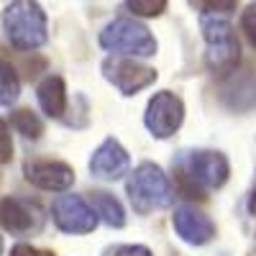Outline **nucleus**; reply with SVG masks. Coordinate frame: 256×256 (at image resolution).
I'll list each match as a JSON object with an SVG mask.
<instances>
[{"instance_id":"f257e3e1","label":"nucleus","mask_w":256,"mask_h":256,"mask_svg":"<svg viewBox=\"0 0 256 256\" xmlns=\"http://www.w3.org/2000/svg\"><path fill=\"white\" fill-rule=\"evenodd\" d=\"M3 31L16 49L34 52L49 38L46 13L36 0H10L3 8Z\"/></svg>"},{"instance_id":"f03ea898","label":"nucleus","mask_w":256,"mask_h":256,"mask_svg":"<svg viewBox=\"0 0 256 256\" xmlns=\"http://www.w3.org/2000/svg\"><path fill=\"white\" fill-rule=\"evenodd\" d=\"M126 192H128V200L138 212H152L159 208L172 205V184H169L166 174L162 172V166L152 164V162H144L134 169V174L128 177L126 182Z\"/></svg>"},{"instance_id":"7ed1b4c3","label":"nucleus","mask_w":256,"mask_h":256,"mask_svg":"<svg viewBox=\"0 0 256 256\" xmlns=\"http://www.w3.org/2000/svg\"><path fill=\"white\" fill-rule=\"evenodd\" d=\"M200 28H202L205 46H208L205 52L208 67L218 74H228L238 64V56H241V46H238L233 26L216 13V16H202Z\"/></svg>"},{"instance_id":"20e7f679","label":"nucleus","mask_w":256,"mask_h":256,"mask_svg":"<svg viewBox=\"0 0 256 256\" xmlns=\"http://www.w3.org/2000/svg\"><path fill=\"white\" fill-rule=\"evenodd\" d=\"M100 46L116 52V54H131V56H152L156 52V41L148 34L146 26L131 18H116L100 34Z\"/></svg>"},{"instance_id":"39448f33","label":"nucleus","mask_w":256,"mask_h":256,"mask_svg":"<svg viewBox=\"0 0 256 256\" xmlns=\"http://www.w3.org/2000/svg\"><path fill=\"white\" fill-rule=\"evenodd\" d=\"M52 218L62 233H72V236L92 233L98 226L95 208L88 205L80 195H59L52 202Z\"/></svg>"},{"instance_id":"423d86ee","label":"nucleus","mask_w":256,"mask_h":256,"mask_svg":"<svg viewBox=\"0 0 256 256\" xmlns=\"http://www.w3.org/2000/svg\"><path fill=\"white\" fill-rule=\"evenodd\" d=\"M182 118H184L182 100L174 92L162 90V92H156L152 100H148L144 123H146L148 131H152V136L169 138V136H174V131L182 126Z\"/></svg>"},{"instance_id":"0eeeda50","label":"nucleus","mask_w":256,"mask_h":256,"mask_svg":"<svg viewBox=\"0 0 256 256\" xmlns=\"http://www.w3.org/2000/svg\"><path fill=\"white\" fill-rule=\"evenodd\" d=\"M230 174L228 159L220 152H192L184 162V172L182 177H187L195 187H205V190H216L223 187L226 180Z\"/></svg>"},{"instance_id":"6e6552de","label":"nucleus","mask_w":256,"mask_h":256,"mask_svg":"<svg viewBox=\"0 0 256 256\" xmlns=\"http://www.w3.org/2000/svg\"><path fill=\"white\" fill-rule=\"evenodd\" d=\"M102 74L123 95H134V92L148 88V84L156 80V72L152 67H144V64H138L134 59H120V56L105 59L102 62Z\"/></svg>"},{"instance_id":"1a4fd4ad","label":"nucleus","mask_w":256,"mask_h":256,"mask_svg":"<svg viewBox=\"0 0 256 256\" xmlns=\"http://www.w3.org/2000/svg\"><path fill=\"white\" fill-rule=\"evenodd\" d=\"M44 223V210L24 198L0 200V226L10 233H34Z\"/></svg>"},{"instance_id":"9d476101","label":"nucleus","mask_w":256,"mask_h":256,"mask_svg":"<svg viewBox=\"0 0 256 256\" xmlns=\"http://www.w3.org/2000/svg\"><path fill=\"white\" fill-rule=\"evenodd\" d=\"M24 172L34 187L46 190V192H64L74 182V169L64 162H49V159L28 162L24 166Z\"/></svg>"},{"instance_id":"9b49d317","label":"nucleus","mask_w":256,"mask_h":256,"mask_svg":"<svg viewBox=\"0 0 256 256\" xmlns=\"http://www.w3.org/2000/svg\"><path fill=\"white\" fill-rule=\"evenodd\" d=\"M128 166H131V159H128L126 148L116 141V138H105L90 159V172L92 177L98 180H105V182H113V180H120Z\"/></svg>"},{"instance_id":"f8f14e48","label":"nucleus","mask_w":256,"mask_h":256,"mask_svg":"<svg viewBox=\"0 0 256 256\" xmlns=\"http://www.w3.org/2000/svg\"><path fill=\"white\" fill-rule=\"evenodd\" d=\"M172 226L180 233V238L184 244H192V246H202V244L212 241V236H216V223L205 212L190 208V205H182L174 210Z\"/></svg>"},{"instance_id":"ddd939ff","label":"nucleus","mask_w":256,"mask_h":256,"mask_svg":"<svg viewBox=\"0 0 256 256\" xmlns=\"http://www.w3.org/2000/svg\"><path fill=\"white\" fill-rule=\"evenodd\" d=\"M38 105L49 118H62V113L67 110V84L62 77H46L36 90Z\"/></svg>"},{"instance_id":"4468645a","label":"nucleus","mask_w":256,"mask_h":256,"mask_svg":"<svg viewBox=\"0 0 256 256\" xmlns=\"http://www.w3.org/2000/svg\"><path fill=\"white\" fill-rule=\"evenodd\" d=\"M90 205L95 208V212L100 216V220L105 226H110V228H120L126 223V212L120 208V202L108 195V192H92V198H90Z\"/></svg>"},{"instance_id":"2eb2a0df","label":"nucleus","mask_w":256,"mask_h":256,"mask_svg":"<svg viewBox=\"0 0 256 256\" xmlns=\"http://www.w3.org/2000/svg\"><path fill=\"white\" fill-rule=\"evenodd\" d=\"M20 95V80L6 59H0V105H13Z\"/></svg>"},{"instance_id":"dca6fc26","label":"nucleus","mask_w":256,"mask_h":256,"mask_svg":"<svg viewBox=\"0 0 256 256\" xmlns=\"http://www.w3.org/2000/svg\"><path fill=\"white\" fill-rule=\"evenodd\" d=\"M10 126L16 128V131H18L20 136L34 138V141L41 136V131H44L41 120H38V118H36V113H31V110H16V113L10 116Z\"/></svg>"},{"instance_id":"f3484780","label":"nucleus","mask_w":256,"mask_h":256,"mask_svg":"<svg viewBox=\"0 0 256 256\" xmlns=\"http://www.w3.org/2000/svg\"><path fill=\"white\" fill-rule=\"evenodd\" d=\"M126 6L134 16L154 18V16H162V10L166 8V0H126Z\"/></svg>"},{"instance_id":"a211bd4d","label":"nucleus","mask_w":256,"mask_h":256,"mask_svg":"<svg viewBox=\"0 0 256 256\" xmlns=\"http://www.w3.org/2000/svg\"><path fill=\"white\" fill-rule=\"evenodd\" d=\"M190 3L205 16H216V13L220 16V13H230L238 0H190Z\"/></svg>"},{"instance_id":"6ab92c4d","label":"nucleus","mask_w":256,"mask_h":256,"mask_svg":"<svg viewBox=\"0 0 256 256\" xmlns=\"http://www.w3.org/2000/svg\"><path fill=\"white\" fill-rule=\"evenodd\" d=\"M102 256H154L146 246H138V244H120V246H110L105 248Z\"/></svg>"},{"instance_id":"aec40b11","label":"nucleus","mask_w":256,"mask_h":256,"mask_svg":"<svg viewBox=\"0 0 256 256\" xmlns=\"http://www.w3.org/2000/svg\"><path fill=\"white\" fill-rule=\"evenodd\" d=\"M13 156V138H10V128L8 123L0 118V164H6L10 162Z\"/></svg>"},{"instance_id":"412c9836","label":"nucleus","mask_w":256,"mask_h":256,"mask_svg":"<svg viewBox=\"0 0 256 256\" xmlns=\"http://www.w3.org/2000/svg\"><path fill=\"white\" fill-rule=\"evenodd\" d=\"M241 28H244V34L248 36V41L256 46V6H248V8L241 13Z\"/></svg>"},{"instance_id":"4be33fe9","label":"nucleus","mask_w":256,"mask_h":256,"mask_svg":"<svg viewBox=\"0 0 256 256\" xmlns=\"http://www.w3.org/2000/svg\"><path fill=\"white\" fill-rule=\"evenodd\" d=\"M10 256H54L52 251H44V248H36L31 244H16L10 248Z\"/></svg>"},{"instance_id":"5701e85b","label":"nucleus","mask_w":256,"mask_h":256,"mask_svg":"<svg viewBox=\"0 0 256 256\" xmlns=\"http://www.w3.org/2000/svg\"><path fill=\"white\" fill-rule=\"evenodd\" d=\"M248 210L256 216V184H254V192H251V200H248Z\"/></svg>"},{"instance_id":"b1692460","label":"nucleus","mask_w":256,"mask_h":256,"mask_svg":"<svg viewBox=\"0 0 256 256\" xmlns=\"http://www.w3.org/2000/svg\"><path fill=\"white\" fill-rule=\"evenodd\" d=\"M0 256H3V236H0Z\"/></svg>"}]
</instances>
